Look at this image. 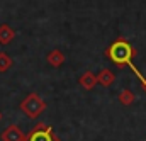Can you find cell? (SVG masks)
<instances>
[{"label": "cell", "instance_id": "6da1fadb", "mask_svg": "<svg viewBox=\"0 0 146 141\" xmlns=\"http://www.w3.org/2000/svg\"><path fill=\"white\" fill-rule=\"evenodd\" d=\"M134 53H136L134 48H133L126 39H117V41H114L109 46V49H107V56H109V60L112 63H115L117 67L127 65L131 70L138 75V78H139L141 83H143L146 80V76H143V75L138 71V68L133 65V56H134Z\"/></svg>", "mask_w": 146, "mask_h": 141}, {"label": "cell", "instance_id": "7a4b0ae2", "mask_svg": "<svg viewBox=\"0 0 146 141\" xmlns=\"http://www.w3.org/2000/svg\"><path fill=\"white\" fill-rule=\"evenodd\" d=\"M44 109V104L41 102V99L39 97H36V95H31L24 104H22V110L29 116V117H34V116H37L41 110Z\"/></svg>", "mask_w": 146, "mask_h": 141}, {"label": "cell", "instance_id": "3957f363", "mask_svg": "<svg viewBox=\"0 0 146 141\" xmlns=\"http://www.w3.org/2000/svg\"><path fill=\"white\" fill-rule=\"evenodd\" d=\"M27 141H53L51 129H49V128H46V129H41V128H37V129H34V131L29 134Z\"/></svg>", "mask_w": 146, "mask_h": 141}, {"label": "cell", "instance_id": "277c9868", "mask_svg": "<svg viewBox=\"0 0 146 141\" xmlns=\"http://www.w3.org/2000/svg\"><path fill=\"white\" fill-rule=\"evenodd\" d=\"M100 82L106 85V87H109L110 83L114 82V75L110 73V71H107V70H104L102 71V75H100Z\"/></svg>", "mask_w": 146, "mask_h": 141}, {"label": "cell", "instance_id": "5b68a950", "mask_svg": "<svg viewBox=\"0 0 146 141\" xmlns=\"http://www.w3.org/2000/svg\"><path fill=\"white\" fill-rule=\"evenodd\" d=\"M5 140H9V141H19V140H21V134H19V131H17L15 128H12V129H9V131L5 133Z\"/></svg>", "mask_w": 146, "mask_h": 141}, {"label": "cell", "instance_id": "8992f818", "mask_svg": "<svg viewBox=\"0 0 146 141\" xmlns=\"http://www.w3.org/2000/svg\"><path fill=\"white\" fill-rule=\"evenodd\" d=\"M119 99H121V102H122V104H131V102L134 100V95H133L129 90H124V92L119 95Z\"/></svg>", "mask_w": 146, "mask_h": 141}, {"label": "cell", "instance_id": "52a82bcc", "mask_svg": "<svg viewBox=\"0 0 146 141\" xmlns=\"http://www.w3.org/2000/svg\"><path fill=\"white\" fill-rule=\"evenodd\" d=\"M143 88H145V90H146V80H145V82H143Z\"/></svg>", "mask_w": 146, "mask_h": 141}]
</instances>
